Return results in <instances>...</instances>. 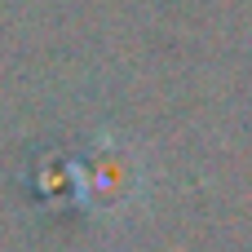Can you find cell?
I'll return each instance as SVG.
<instances>
[{
  "label": "cell",
  "instance_id": "6da1fadb",
  "mask_svg": "<svg viewBox=\"0 0 252 252\" xmlns=\"http://www.w3.org/2000/svg\"><path fill=\"white\" fill-rule=\"evenodd\" d=\"M80 190L93 208L111 213V208H124L137 199L142 190V168H137V155L124 151V146H93L80 164Z\"/></svg>",
  "mask_w": 252,
  "mask_h": 252
}]
</instances>
